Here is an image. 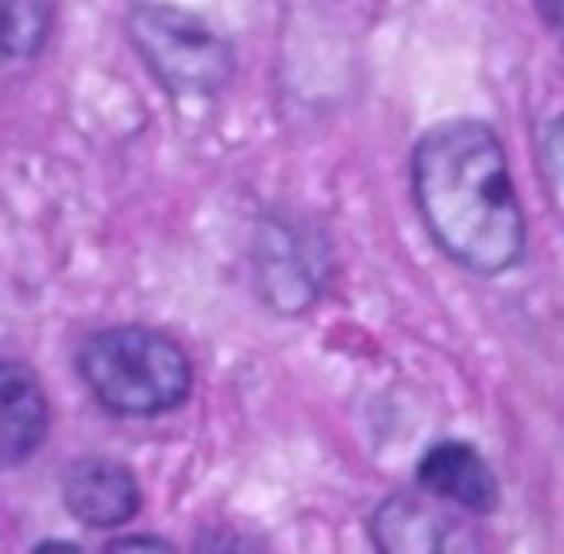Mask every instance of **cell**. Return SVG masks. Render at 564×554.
Instances as JSON below:
<instances>
[{"instance_id":"1","label":"cell","mask_w":564,"mask_h":554,"mask_svg":"<svg viewBox=\"0 0 564 554\" xmlns=\"http://www.w3.org/2000/svg\"><path fill=\"white\" fill-rule=\"evenodd\" d=\"M413 195L433 241L466 271L496 278L525 254V215L492 126L453 119L413 152Z\"/></svg>"},{"instance_id":"2","label":"cell","mask_w":564,"mask_h":554,"mask_svg":"<svg viewBox=\"0 0 564 554\" xmlns=\"http://www.w3.org/2000/svg\"><path fill=\"white\" fill-rule=\"evenodd\" d=\"M89 393L119 416H162L192 393V360L165 334L139 324L106 327L79 350Z\"/></svg>"},{"instance_id":"3","label":"cell","mask_w":564,"mask_h":554,"mask_svg":"<svg viewBox=\"0 0 564 554\" xmlns=\"http://www.w3.org/2000/svg\"><path fill=\"white\" fill-rule=\"evenodd\" d=\"M126 30L135 53L172 93L212 96L235 73L231 43L182 7L155 0L135 3Z\"/></svg>"},{"instance_id":"4","label":"cell","mask_w":564,"mask_h":554,"mask_svg":"<svg viewBox=\"0 0 564 554\" xmlns=\"http://www.w3.org/2000/svg\"><path fill=\"white\" fill-rule=\"evenodd\" d=\"M66 512L89 529H119L142 509V492L129 466L116 459H79L63 476Z\"/></svg>"},{"instance_id":"5","label":"cell","mask_w":564,"mask_h":554,"mask_svg":"<svg viewBox=\"0 0 564 554\" xmlns=\"http://www.w3.org/2000/svg\"><path fill=\"white\" fill-rule=\"evenodd\" d=\"M416 479L436 499L456 502L476 515H489L499 506V482L489 463L469 443L446 439L430 446L416 466Z\"/></svg>"},{"instance_id":"6","label":"cell","mask_w":564,"mask_h":554,"mask_svg":"<svg viewBox=\"0 0 564 554\" xmlns=\"http://www.w3.org/2000/svg\"><path fill=\"white\" fill-rule=\"evenodd\" d=\"M50 433V403L36 373L0 360V469L26 463Z\"/></svg>"},{"instance_id":"7","label":"cell","mask_w":564,"mask_h":554,"mask_svg":"<svg viewBox=\"0 0 564 554\" xmlns=\"http://www.w3.org/2000/svg\"><path fill=\"white\" fill-rule=\"evenodd\" d=\"M261 294L284 314H297L317 294V281L311 278L307 254L297 241V231L288 225H271L261 235Z\"/></svg>"},{"instance_id":"8","label":"cell","mask_w":564,"mask_h":554,"mask_svg":"<svg viewBox=\"0 0 564 554\" xmlns=\"http://www.w3.org/2000/svg\"><path fill=\"white\" fill-rule=\"evenodd\" d=\"M370 529H373V542L383 552L406 554L446 548L443 522L426 506H420L416 499H390V502H383L377 509Z\"/></svg>"},{"instance_id":"9","label":"cell","mask_w":564,"mask_h":554,"mask_svg":"<svg viewBox=\"0 0 564 554\" xmlns=\"http://www.w3.org/2000/svg\"><path fill=\"white\" fill-rule=\"evenodd\" d=\"M53 0H0V56L26 59L43 50L53 30Z\"/></svg>"},{"instance_id":"10","label":"cell","mask_w":564,"mask_h":554,"mask_svg":"<svg viewBox=\"0 0 564 554\" xmlns=\"http://www.w3.org/2000/svg\"><path fill=\"white\" fill-rule=\"evenodd\" d=\"M109 548H112V552H116V548H155V552H169L172 545L162 542V539H116Z\"/></svg>"}]
</instances>
